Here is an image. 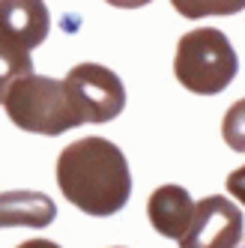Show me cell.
<instances>
[{"label": "cell", "mask_w": 245, "mask_h": 248, "mask_svg": "<svg viewBox=\"0 0 245 248\" xmlns=\"http://www.w3.org/2000/svg\"><path fill=\"white\" fill-rule=\"evenodd\" d=\"M18 248H60V245L51 242V239H27V242H21Z\"/></svg>", "instance_id": "14"}, {"label": "cell", "mask_w": 245, "mask_h": 248, "mask_svg": "<svg viewBox=\"0 0 245 248\" xmlns=\"http://www.w3.org/2000/svg\"><path fill=\"white\" fill-rule=\"evenodd\" d=\"M236 51L230 39L215 27H198L177 42L173 75L185 90L198 96H215L236 78Z\"/></svg>", "instance_id": "3"}, {"label": "cell", "mask_w": 245, "mask_h": 248, "mask_svg": "<svg viewBox=\"0 0 245 248\" xmlns=\"http://www.w3.org/2000/svg\"><path fill=\"white\" fill-rule=\"evenodd\" d=\"M227 191H230V198H236L245 206V165L230 170V176H227Z\"/></svg>", "instance_id": "12"}, {"label": "cell", "mask_w": 245, "mask_h": 248, "mask_svg": "<svg viewBox=\"0 0 245 248\" xmlns=\"http://www.w3.org/2000/svg\"><path fill=\"white\" fill-rule=\"evenodd\" d=\"M108 3L117 9H138V6H147L150 0H108Z\"/></svg>", "instance_id": "13"}, {"label": "cell", "mask_w": 245, "mask_h": 248, "mask_svg": "<svg viewBox=\"0 0 245 248\" xmlns=\"http://www.w3.org/2000/svg\"><path fill=\"white\" fill-rule=\"evenodd\" d=\"M150 224L168 239H183L195 216V201L183 186H159L147 201Z\"/></svg>", "instance_id": "7"}, {"label": "cell", "mask_w": 245, "mask_h": 248, "mask_svg": "<svg viewBox=\"0 0 245 248\" xmlns=\"http://www.w3.org/2000/svg\"><path fill=\"white\" fill-rule=\"evenodd\" d=\"M183 18H206V15H236L245 9V0H170Z\"/></svg>", "instance_id": "10"}, {"label": "cell", "mask_w": 245, "mask_h": 248, "mask_svg": "<svg viewBox=\"0 0 245 248\" xmlns=\"http://www.w3.org/2000/svg\"><path fill=\"white\" fill-rule=\"evenodd\" d=\"M57 186L72 206L102 218L129 203L132 173L117 144L105 138H81L57 158Z\"/></svg>", "instance_id": "1"}, {"label": "cell", "mask_w": 245, "mask_h": 248, "mask_svg": "<svg viewBox=\"0 0 245 248\" xmlns=\"http://www.w3.org/2000/svg\"><path fill=\"white\" fill-rule=\"evenodd\" d=\"M0 105L6 108L9 120L18 129L36 135L54 138L84 123L66 93V84L36 72H27L18 81H12Z\"/></svg>", "instance_id": "2"}, {"label": "cell", "mask_w": 245, "mask_h": 248, "mask_svg": "<svg viewBox=\"0 0 245 248\" xmlns=\"http://www.w3.org/2000/svg\"><path fill=\"white\" fill-rule=\"evenodd\" d=\"M221 135H224V140H227V147H230V150L245 153V99H239L236 105H230V111L224 114Z\"/></svg>", "instance_id": "11"}, {"label": "cell", "mask_w": 245, "mask_h": 248, "mask_svg": "<svg viewBox=\"0 0 245 248\" xmlns=\"http://www.w3.org/2000/svg\"><path fill=\"white\" fill-rule=\"evenodd\" d=\"M57 218V203L42 191H0V227H48Z\"/></svg>", "instance_id": "8"}, {"label": "cell", "mask_w": 245, "mask_h": 248, "mask_svg": "<svg viewBox=\"0 0 245 248\" xmlns=\"http://www.w3.org/2000/svg\"><path fill=\"white\" fill-rule=\"evenodd\" d=\"M27 72H33V57H30V51L12 45V42H6L3 36H0V102H3L9 84L18 81V78L27 75Z\"/></svg>", "instance_id": "9"}, {"label": "cell", "mask_w": 245, "mask_h": 248, "mask_svg": "<svg viewBox=\"0 0 245 248\" xmlns=\"http://www.w3.org/2000/svg\"><path fill=\"white\" fill-rule=\"evenodd\" d=\"M239 248H245V242H242V245H239Z\"/></svg>", "instance_id": "15"}, {"label": "cell", "mask_w": 245, "mask_h": 248, "mask_svg": "<svg viewBox=\"0 0 245 248\" xmlns=\"http://www.w3.org/2000/svg\"><path fill=\"white\" fill-rule=\"evenodd\" d=\"M177 242L180 248H236L242 242V209L224 194H209L195 203L191 224Z\"/></svg>", "instance_id": "5"}, {"label": "cell", "mask_w": 245, "mask_h": 248, "mask_svg": "<svg viewBox=\"0 0 245 248\" xmlns=\"http://www.w3.org/2000/svg\"><path fill=\"white\" fill-rule=\"evenodd\" d=\"M66 93L84 123H108L126 108V87L117 72L99 63H78L66 75Z\"/></svg>", "instance_id": "4"}, {"label": "cell", "mask_w": 245, "mask_h": 248, "mask_svg": "<svg viewBox=\"0 0 245 248\" xmlns=\"http://www.w3.org/2000/svg\"><path fill=\"white\" fill-rule=\"evenodd\" d=\"M51 15L42 0H0V36L24 51L48 39Z\"/></svg>", "instance_id": "6"}]
</instances>
